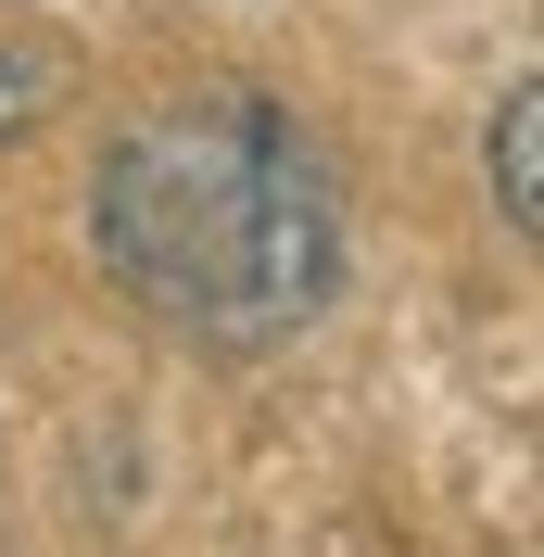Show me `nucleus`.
<instances>
[{
  "label": "nucleus",
  "mask_w": 544,
  "mask_h": 557,
  "mask_svg": "<svg viewBox=\"0 0 544 557\" xmlns=\"http://www.w3.org/2000/svg\"><path fill=\"white\" fill-rule=\"evenodd\" d=\"M89 267L190 355H279L355 278V190L267 76L152 89L89 165Z\"/></svg>",
  "instance_id": "f257e3e1"
},
{
  "label": "nucleus",
  "mask_w": 544,
  "mask_h": 557,
  "mask_svg": "<svg viewBox=\"0 0 544 557\" xmlns=\"http://www.w3.org/2000/svg\"><path fill=\"white\" fill-rule=\"evenodd\" d=\"M481 190L507 215V242H544V76H507L481 114Z\"/></svg>",
  "instance_id": "f03ea898"
},
{
  "label": "nucleus",
  "mask_w": 544,
  "mask_h": 557,
  "mask_svg": "<svg viewBox=\"0 0 544 557\" xmlns=\"http://www.w3.org/2000/svg\"><path fill=\"white\" fill-rule=\"evenodd\" d=\"M64 102H76V51L26 13H0V152H26Z\"/></svg>",
  "instance_id": "7ed1b4c3"
}]
</instances>
